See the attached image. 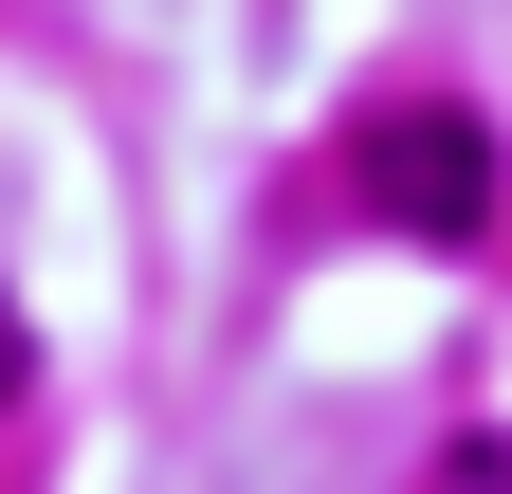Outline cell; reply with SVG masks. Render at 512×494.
I'll return each instance as SVG.
<instances>
[{
    "label": "cell",
    "mask_w": 512,
    "mask_h": 494,
    "mask_svg": "<svg viewBox=\"0 0 512 494\" xmlns=\"http://www.w3.org/2000/svg\"><path fill=\"white\" fill-rule=\"evenodd\" d=\"M366 202L403 220V238H476V220H494V147H476V110H384V129H366Z\"/></svg>",
    "instance_id": "1"
},
{
    "label": "cell",
    "mask_w": 512,
    "mask_h": 494,
    "mask_svg": "<svg viewBox=\"0 0 512 494\" xmlns=\"http://www.w3.org/2000/svg\"><path fill=\"white\" fill-rule=\"evenodd\" d=\"M439 494H512V440H458V458H439Z\"/></svg>",
    "instance_id": "2"
},
{
    "label": "cell",
    "mask_w": 512,
    "mask_h": 494,
    "mask_svg": "<svg viewBox=\"0 0 512 494\" xmlns=\"http://www.w3.org/2000/svg\"><path fill=\"white\" fill-rule=\"evenodd\" d=\"M19 366H37V348H19V312H0V403H19Z\"/></svg>",
    "instance_id": "3"
}]
</instances>
